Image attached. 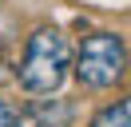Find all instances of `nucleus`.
Instances as JSON below:
<instances>
[{
    "instance_id": "f257e3e1",
    "label": "nucleus",
    "mask_w": 131,
    "mask_h": 127,
    "mask_svg": "<svg viewBox=\"0 0 131 127\" xmlns=\"http://www.w3.org/2000/svg\"><path fill=\"white\" fill-rule=\"evenodd\" d=\"M68 60H72V52H68V40L60 28H36L32 36H28V48H24V60H20V83L28 87V91L44 95V91H56L60 83H64L68 76Z\"/></svg>"
},
{
    "instance_id": "f03ea898",
    "label": "nucleus",
    "mask_w": 131,
    "mask_h": 127,
    "mask_svg": "<svg viewBox=\"0 0 131 127\" xmlns=\"http://www.w3.org/2000/svg\"><path fill=\"white\" fill-rule=\"evenodd\" d=\"M123 71H127V48L115 32H91L80 44V56H75V76H80L83 87H103L119 83Z\"/></svg>"
},
{
    "instance_id": "7ed1b4c3",
    "label": "nucleus",
    "mask_w": 131,
    "mask_h": 127,
    "mask_svg": "<svg viewBox=\"0 0 131 127\" xmlns=\"http://www.w3.org/2000/svg\"><path fill=\"white\" fill-rule=\"evenodd\" d=\"M91 127H131V95H123V99L107 103L103 111H95Z\"/></svg>"
},
{
    "instance_id": "20e7f679",
    "label": "nucleus",
    "mask_w": 131,
    "mask_h": 127,
    "mask_svg": "<svg viewBox=\"0 0 131 127\" xmlns=\"http://www.w3.org/2000/svg\"><path fill=\"white\" fill-rule=\"evenodd\" d=\"M0 127H20V119H16V111L8 107V103L0 99Z\"/></svg>"
}]
</instances>
